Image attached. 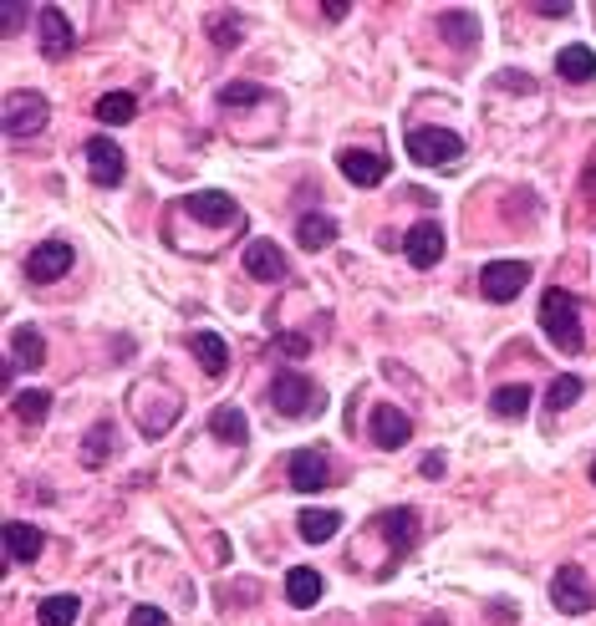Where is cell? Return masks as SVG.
Listing matches in <instances>:
<instances>
[{
  "label": "cell",
  "instance_id": "obj_1",
  "mask_svg": "<svg viewBox=\"0 0 596 626\" xmlns=\"http://www.w3.org/2000/svg\"><path fill=\"white\" fill-rule=\"evenodd\" d=\"M540 331H546V341L556 352H581V306H576V296L571 291H561V286H551L546 296H540Z\"/></svg>",
  "mask_w": 596,
  "mask_h": 626
},
{
  "label": "cell",
  "instance_id": "obj_2",
  "mask_svg": "<svg viewBox=\"0 0 596 626\" xmlns=\"http://www.w3.org/2000/svg\"><path fill=\"white\" fill-rule=\"evenodd\" d=\"M270 408H276L281 418H316L321 408H327V392H321L306 372H281L276 382H270Z\"/></svg>",
  "mask_w": 596,
  "mask_h": 626
},
{
  "label": "cell",
  "instance_id": "obj_3",
  "mask_svg": "<svg viewBox=\"0 0 596 626\" xmlns=\"http://www.w3.org/2000/svg\"><path fill=\"white\" fill-rule=\"evenodd\" d=\"M403 148H408V158L423 163V168H454V163L464 158V138L449 133V128H413Z\"/></svg>",
  "mask_w": 596,
  "mask_h": 626
},
{
  "label": "cell",
  "instance_id": "obj_4",
  "mask_svg": "<svg viewBox=\"0 0 596 626\" xmlns=\"http://www.w3.org/2000/svg\"><path fill=\"white\" fill-rule=\"evenodd\" d=\"M51 118V102L41 92H6V107H0V123H6L11 138H31L41 133Z\"/></svg>",
  "mask_w": 596,
  "mask_h": 626
},
{
  "label": "cell",
  "instance_id": "obj_5",
  "mask_svg": "<svg viewBox=\"0 0 596 626\" xmlns=\"http://www.w3.org/2000/svg\"><path fill=\"white\" fill-rule=\"evenodd\" d=\"M82 158H87V174H92V184L97 189H118L123 179H128V158H123V148L113 143V138H87L82 143Z\"/></svg>",
  "mask_w": 596,
  "mask_h": 626
},
{
  "label": "cell",
  "instance_id": "obj_6",
  "mask_svg": "<svg viewBox=\"0 0 596 626\" xmlns=\"http://www.w3.org/2000/svg\"><path fill=\"white\" fill-rule=\"evenodd\" d=\"M525 286H530V265L525 260H495V265H484V275H479L484 301H495V306L515 301Z\"/></svg>",
  "mask_w": 596,
  "mask_h": 626
},
{
  "label": "cell",
  "instance_id": "obj_7",
  "mask_svg": "<svg viewBox=\"0 0 596 626\" xmlns=\"http://www.w3.org/2000/svg\"><path fill=\"white\" fill-rule=\"evenodd\" d=\"M286 479H291L296 494H316V489L332 484V459L321 448H296L286 459Z\"/></svg>",
  "mask_w": 596,
  "mask_h": 626
},
{
  "label": "cell",
  "instance_id": "obj_8",
  "mask_svg": "<svg viewBox=\"0 0 596 626\" xmlns=\"http://www.w3.org/2000/svg\"><path fill=\"white\" fill-rule=\"evenodd\" d=\"M591 586H586V571L581 565H561V571L551 576V606L566 611V616H586L591 611Z\"/></svg>",
  "mask_w": 596,
  "mask_h": 626
},
{
  "label": "cell",
  "instance_id": "obj_9",
  "mask_svg": "<svg viewBox=\"0 0 596 626\" xmlns=\"http://www.w3.org/2000/svg\"><path fill=\"white\" fill-rule=\"evenodd\" d=\"M72 260H77V250L67 240H46V245H36L26 255V275L36 280V286H51V280H62L72 270Z\"/></svg>",
  "mask_w": 596,
  "mask_h": 626
},
{
  "label": "cell",
  "instance_id": "obj_10",
  "mask_svg": "<svg viewBox=\"0 0 596 626\" xmlns=\"http://www.w3.org/2000/svg\"><path fill=\"white\" fill-rule=\"evenodd\" d=\"M337 168H342V179L357 184V189H377V184L388 179V158L372 153V148H342V153H337Z\"/></svg>",
  "mask_w": 596,
  "mask_h": 626
},
{
  "label": "cell",
  "instance_id": "obj_11",
  "mask_svg": "<svg viewBox=\"0 0 596 626\" xmlns=\"http://www.w3.org/2000/svg\"><path fill=\"white\" fill-rule=\"evenodd\" d=\"M36 36H41V51L51 56V62H62V56L77 46V31H72L62 6H41L36 11Z\"/></svg>",
  "mask_w": 596,
  "mask_h": 626
},
{
  "label": "cell",
  "instance_id": "obj_12",
  "mask_svg": "<svg viewBox=\"0 0 596 626\" xmlns=\"http://www.w3.org/2000/svg\"><path fill=\"white\" fill-rule=\"evenodd\" d=\"M403 250H408V260L418 270H433V265L444 260V224L439 219H418L413 230L403 235Z\"/></svg>",
  "mask_w": 596,
  "mask_h": 626
},
{
  "label": "cell",
  "instance_id": "obj_13",
  "mask_svg": "<svg viewBox=\"0 0 596 626\" xmlns=\"http://www.w3.org/2000/svg\"><path fill=\"white\" fill-rule=\"evenodd\" d=\"M184 209H189L199 224H245L240 204H235L230 194H220V189H199V194H189Z\"/></svg>",
  "mask_w": 596,
  "mask_h": 626
},
{
  "label": "cell",
  "instance_id": "obj_14",
  "mask_svg": "<svg viewBox=\"0 0 596 626\" xmlns=\"http://www.w3.org/2000/svg\"><path fill=\"white\" fill-rule=\"evenodd\" d=\"M245 275L250 280H286L291 265H286V255H281L276 240H250L245 245Z\"/></svg>",
  "mask_w": 596,
  "mask_h": 626
},
{
  "label": "cell",
  "instance_id": "obj_15",
  "mask_svg": "<svg viewBox=\"0 0 596 626\" xmlns=\"http://www.w3.org/2000/svg\"><path fill=\"white\" fill-rule=\"evenodd\" d=\"M367 433H372V443L377 448H403L408 438H413V423H408V413L403 408H372V418H367Z\"/></svg>",
  "mask_w": 596,
  "mask_h": 626
},
{
  "label": "cell",
  "instance_id": "obj_16",
  "mask_svg": "<svg viewBox=\"0 0 596 626\" xmlns=\"http://www.w3.org/2000/svg\"><path fill=\"white\" fill-rule=\"evenodd\" d=\"M377 530H383V540L393 545V555H403V550H413L418 545V509H383L377 515Z\"/></svg>",
  "mask_w": 596,
  "mask_h": 626
},
{
  "label": "cell",
  "instance_id": "obj_17",
  "mask_svg": "<svg viewBox=\"0 0 596 626\" xmlns=\"http://www.w3.org/2000/svg\"><path fill=\"white\" fill-rule=\"evenodd\" d=\"M41 550H46V535H41L36 525H26V520H11V525H6V560L31 565Z\"/></svg>",
  "mask_w": 596,
  "mask_h": 626
},
{
  "label": "cell",
  "instance_id": "obj_18",
  "mask_svg": "<svg viewBox=\"0 0 596 626\" xmlns=\"http://www.w3.org/2000/svg\"><path fill=\"white\" fill-rule=\"evenodd\" d=\"M189 352L199 357V367H204L209 377H225V372H230V347H225L214 331H194V336H189Z\"/></svg>",
  "mask_w": 596,
  "mask_h": 626
},
{
  "label": "cell",
  "instance_id": "obj_19",
  "mask_svg": "<svg viewBox=\"0 0 596 626\" xmlns=\"http://www.w3.org/2000/svg\"><path fill=\"white\" fill-rule=\"evenodd\" d=\"M321 591H327V581H321V571H311V565H296V571H286V601L291 606H316Z\"/></svg>",
  "mask_w": 596,
  "mask_h": 626
},
{
  "label": "cell",
  "instance_id": "obj_20",
  "mask_svg": "<svg viewBox=\"0 0 596 626\" xmlns=\"http://www.w3.org/2000/svg\"><path fill=\"white\" fill-rule=\"evenodd\" d=\"M296 530H301L306 545H327V540L342 530V515H337V509H301V515H296Z\"/></svg>",
  "mask_w": 596,
  "mask_h": 626
},
{
  "label": "cell",
  "instance_id": "obj_21",
  "mask_svg": "<svg viewBox=\"0 0 596 626\" xmlns=\"http://www.w3.org/2000/svg\"><path fill=\"white\" fill-rule=\"evenodd\" d=\"M296 245H301V250H327V245H337V219H332V214H301Z\"/></svg>",
  "mask_w": 596,
  "mask_h": 626
},
{
  "label": "cell",
  "instance_id": "obj_22",
  "mask_svg": "<svg viewBox=\"0 0 596 626\" xmlns=\"http://www.w3.org/2000/svg\"><path fill=\"white\" fill-rule=\"evenodd\" d=\"M11 362H16V367H31V372L46 362V336H41L36 326H16V331H11Z\"/></svg>",
  "mask_w": 596,
  "mask_h": 626
},
{
  "label": "cell",
  "instance_id": "obj_23",
  "mask_svg": "<svg viewBox=\"0 0 596 626\" xmlns=\"http://www.w3.org/2000/svg\"><path fill=\"white\" fill-rule=\"evenodd\" d=\"M556 72L566 77V82H591L596 77V51L591 46H561V56H556Z\"/></svg>",
  "mask_w": 596,
  "mask_h": 626
},
{
  "label": "cell",
  "instance_id": "obj_24",
  "mask_svg": "<svg viewBox=\"0 0 596 626\" xmlns=\"http://www.w3.org/2000/svg\"><path fill=\"white\" fill-rule=\"evenodd\" d=\"M209 433L220 438V443H235V448H240V443L250 438V423H245V413H240L235 403H225V408L209 413Z\"/></svg>",
  "mask_w": 596,
  "mask_h": 626
},
{
  "label": "cell",
  "instance_id": "obj_25",
  "mask_svg": "<svg viewBox=\"0 0 596 626\" xmlns=\"http://www.w3.org/2000/svg\"><path fill=\"white\" fill-rule=\"evenodd\" d=\"M113 443H118V428H113V423H92V433L82 438V464H87V469H102L107 459H113Z\"/></svg>",
  "mask_w": 596,
  "mask_h": 626
},
{
  "label": "cell",
  "instance_id": "obj_26",
  "mask_svg": "<svg viewBox=\"0 0 596 626\" xmlns=\"http://www.w3.org/2000/svg\"><path fill=\"white\" fill-rule=\"evenodd\" d=\"M133 118H138V97H133V92H107V97H97V123L123 128V123H133Z\"/></svg>",
  "mask_w": 596,
  "mask_h": 626
},
{
  "label": "cell",
  "instance_id": "obj_27",
  "mask_svg": "<svg viewBox=\"0 0 596 626\" xmlns=\"http://www.w3.org/2000/svg\"><path fill=\"white\" fill-rule=\"evenodd\" d=\"M530 387L525 382H510V387H495V397H490V408H495V418H525L530 413Z\"/></svg>",
  "mask_w": 596,
  "mask_h": 626
},
{
  "label": "cell",
  "instance_id": "obj_28",
  "mask_svg": "<svg viewBox=\"0 0 596 626\" xmlns=\"http://www.w3.org/2000/svg\"><path fill=\"white\" fill-rule=\"evenodd\" d=\"M439 31H444V41H454L459 51H469V46L479 41V21H474L469 11H444V16H439Z\"/></svg>",
  "mask_w": 596,
  "mask_h": 626
},
{
  "label": "cell",
  "instance_id": "obj_29",
  "mask_svg": "<svg viewBox=\"0 0 596 626\" xmlns=\"http://www.w3.org/2000/svg\"><path fill=\"white\" fill-rule=\"evenodd\" d=\"M77 611H82V601H77V596H46V601L36 606L41 626H72V621H77Z\"/></svg>",
  "mask_w": 596,
  "mask_h": 626
},
{
  "label": "cell",
  "instance_id": "obj_30",
  "mask_svg": "<svg viewBox=\"0 0 596 626\" xmlns=\"http://www.w3.org/2000/svg\"><path fill=\"white\" fill-rule=\"evenodd\" d=\"M46 413H51V392H46V387L16 392V418H21V423H41Z\"/></svg>",
  "mask_w": 596,
  "mask_h": 626
},
{
  "label": "cell",
  "instance_id": "obj_31",
  "mask_svg": "<svg viewBox=\"0 0 596 626\" xmlns=\"http://www.w3.org/2000/svg\"><path fill=\"white\" fill-rule=\"evenodd\" d=\"M270 92L255 87V82H225L220 87V107H250V102H265Z\"/></svg>",
  "mask_w": 596,
  "mask_h": 626
},
{
  "label": "cell",
  "instance_id": "obj_32",
  "mask_svg": "<svg viewBox=\"0 0 596 626\" xmlns=\"http://www.w3.org/2000/svg\"><path fill=\"white\" fill-rule=\"evenodd\" d=\"M576 397H581V377H571V372H566V377H556V382H551L546 408H551V413H561V408H571V403H576Z\"/></svg>",
  "mask_w": 596,
  "mask_h": 626
},
{
  "label": "cell",
  "instance_id": "obj_33",
  "mask_svg": "<svg viewBox=\"0 0 596 626\" xmlns=\"http://www.w3.org/2000/svg\"><path fill=\"white\" fill-rule=\"evenodd\" d=\"M240 31H245L240 16H214V21H209V36H214V46H220V51L240 46Z\"/></svg>",
  "mask_w": 596,
  "mask_h": 626
},
{
  "label": "cell",
  "instance_id": "obj_34",
  "mask_svg": "<svg viewBox=\"0 0 596 626\" xmlns=\"http://www.w3.org/2000/svg\"><path fill=\"white\" fill-rule=\"evenodd\" d=\"M128 626H169V616H164V611H158V606H133Z\"/></svg>",
  "mask_w": 596,
  "mask_h": 626
},
{
  "label": "cell",
  "instance_id": "obj_35",
  "mask_svg": "<svg viewBox=\"0 0 596 626\" xmlns=\"http://www.w3.org/2000/svg\"><path fill=\"white\" fill-rule=\"evenodd\" d=\"M26 21V6H16V0H6V6H0V26H6V36L16 31Z\"/></svg>",
  "mask_w": 596,
  "mask_h": 626
},
{
  "label": "cell",
  "instance_id": "obj_36",
  "mask_svg": "<svg viewBox=\"0 0 596 626\" xmlns=\"http://www.w3.org/2000/svg\"><path fill=\"white\" fill-rule=\"evenodd\" d=\"M281 352H286V357H306V352H311V341L296 336V331H286V336H281Z\"/></svg>",
  "mask_w": 596,
  "mask_h": 626
},
{
  "label": "cell",
  "instance_id": "obj_37",
  "mask_svg": "<svg viewBox=\"0 0 596 626\" xmlns=\"http://www.w3.org/2000/svg\"><path fill=\"white\" fill-rule=\"evenodd\" d=\"M444 474V453H428L423 459V479H439Z\"/></svg>",
  "mask_w": 596,
  "mask_h": 626
},
{
  "label": "cell",
  "instance_id": "obj_38",
  "mask_svg": "<svg viewBox=\"0 0 596 626\" xmlns=\"http://www.w3.org/2000/svg\"><path fill=\"white\" fill-rule=\"evenodd\" d=\"M535 11L556 21V16H571V0H566V6H561V0H546V6H535Z\"/></svg>",
  "mask_w": 596,
  "mask_h": 626
},
{
  "label": "cell",
  "instance_id": "obj_39",
  "mask_svg": "<svg viewBox=\"0 0 596 626\" xmlns=\"http://www.w3.org/2000/svg\"><path fill=\"white\" fill-rule=\"evenodd\" d=\"M428 626H449V621H444V616H433V621H428Z\"/></svg>",
  "mask_w": 596,
  "mask_h": 626
},
{
  "label": "cell",
  "instance_id": "obj_40",
  "mask_svg": "<svg viewBox=\"0 0 596 626\" xmlns=\"http://www.w3.org/2000/svg\"><path fill=\"white\" fill-rule=\"evenodd\" d=\"M591 484H596V464H591Z\"/></svg>",
  "mask_w": 596,
  "mask_h": 626
}]
</instances>
